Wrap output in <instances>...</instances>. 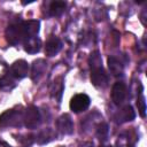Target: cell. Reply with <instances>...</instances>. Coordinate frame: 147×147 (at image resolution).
Wrapping results in <instances>:
<instances>
[{
    "mask_svg": "<svg viewBox=\"0 0 147 147\" xmlns=\"http://www.w3.org/2000/svg\"><path fill=\"white\" fill-rule=\"evenodd\" d=\"M24 113L21 109H8L0 115V127H21L23 123Z\"/></svg>",
    "mask_w": 147,
    "mask_h": 147,
    "instance_id": "obj_1",
    "label": "cell"
},
{
    "mask_svg": "<svg viewBox=\"0 0 147 147\" xmlns=\"http://www.w3.org/2000/svg\"><path fill=\"white\" fill-rule=\"evenodd\" d=\"M6 39L10 45H18L21 42H24L26 39V34L23 28V23H14L8 25L6 29Z\"/></svg>",
    "mask_w": 147,
    "mask_h": 147,
    "instance_id": "obj_2",
    "label": "cell"
},
{
    "mask_svg": "<svg viewBox=\"0 0 147 147\" xmlns=\"http://www.w3.org/2000/svg\"><path fill=\"white\" fill-rule=\"evenodd\" d=\"M23 123L28 129H36L41 123V115L36 106H30L25 109L23 116Z\"/></svg>",
    "mask_w": 147,
    "mask_h": 147,
    "instance_id": "obj_3",
    "label": "cell"
},
{
    "mask_svg": "<svg viewBox=\"0 0 147 147\" xmlns=\"http://www.w3.org/2000/svg\"><path fill=\"white\" fill-rule=\"evenodd\" d=\"M91 103V99L87 94L84 93H78L74 95L70 100V109L74 113H82L88 108Z\"/></svg>",
    "mask_w": 147,
    "mask_h": 147,
    "instance_id": "obj_4",
    "label": "cell"
},
{
    "mask_svg": "<svg viewBox=\"0 0 147 147\" xmlns=\"http://www.w3.org/2000/svg\"><path fill=\"white\" fill-rule=\"evenodd\" d=\"M91 82L95 87H106L108 85V75L102 65L91 68Z\"/></svg>",
    "mask_w": 147,
    "mask_h": 147,
    "instance_id": "obj_5",
    "label": "cell"
},
{
    "mask_svg": "<svg viewBox=\"0 0 147 147\" xmlns=\"http://www.w3.org/2000/svg\"><path fill=\"white\" fill-rule=\"evenodd\" d=\"M127 94V90H126V85L123 82H117L113 85L111 88V100L116 106H119L121 103H123V101L125 100Z\"/></svg>",
    "mask_w": 147,
    "mask_h": 147,
    "instance_id": "obj_6",
    "label": "cell"
},
{
    "mask_svg": "<svg viewBox=\"0 0 147 147\" xmlns=\"http://www.w3.org/2000/svg\"><path fill=\"white\" fill-rule=\"evenodd\" d=\"M9 74L16 78V79H22L24 77L28 76L29 74V64L26 61L24 60H18V61H15L10 69H9Z\"/></svg>",
    "mask_w": 147,
    "mask_h": 147,
    "instance_id": "obj_7",
    "label": "cell"
},
{
    "mask_svg": "<svg viewBox=\"0 0 147 147\" xmlns=\"http://www.w3.org/2000/svg\"><path fill=\"white\" fill-rule=\"evenodd\" d=\"M134 117H136V113H134L133 108L131 106H125L115 114L114 119L117 124H123V123L133 121Z\"/></svg>",
    "mask_w": 147,
    "mask_h": 147,
    "instance_id": "obj_8",
    "label": "cell"
},
{
    "mask_svg": "<svg viewBox=\"0 0 147 147\" xmlns=\"http://www.w3.org/2000/svg\"><path fill=\"white\" fill-rule=\"evenodd\" d=\"M56 127L62 134H71L74 132V123L68 114L61 115L56 121Z\"/></svg>",
    "mask_w": 147,
    "mask_h": 147,
    "instance_id": "obj_9",
    "label": "cell"
},
{
    "mask_svg": "<svg viewBox=\"0 0 147 147\" xmlns=\"http://www.w3.org/2000/svg\"><path fill=\"white\" fill-rule=\"evenodd\" d=\"M61 48H62L61 40L55 36H51L48 38V40L46 41V45H45V54L49 57L55 56L61 51Z\"/></svg>",
    "mask_w": 147,
    "mask_h": 147,
    "instance_id": "obj_10",
    "label": "cell"
},
{
    "mask_svg": "<svg viewBox=\"0 0 147 147\" xmlns=\"http://www.w3.org/2000/svg\"><path fill=\"white\" fill-rule=\"evenodd\" d=\"M46 67H47V63L45 60L42 59H39V60H36L32 64V70H31V78L33 82H38L45 74L46 71Z\"/></svg>",
    "mask_w": 147,
    "mask_h": 147,
    "instance_id": "obj_11",
    "label": "cell"
},
{
    "mask_svg": "<svg viewBox=\"0 0 147 147\" xmlns=\"http://www.w3.org/2000/svg\"><path fill=\"white\" fill-rule=\"evenodd\" d=\"M108 68H109L110 72L113 74V76H115V77H119L123 75L124 65H123L122 61L116 56L108 57Z\"/></svg>",
    "mask_w": 147,
    "mask_h": 147,
    "instance_id": "obj_12",
    "label": "cell"
},
{
    "mask_svg": "<svg viewBox=\"0 0 147 147\" xmlns=\"http://www.w3.org/2000/svg\"><path fill=\"white\" fill-rule=\"evenodd\" d=\"M41 48V40L38 37H30L24 40V49L29 54H36Z\"/></svg>",
    "mask_w": 147,
    "mask_h": 147,
    "instance_id": "obj_13",
    "label": "cell"
},
{
    "mask_svg": "<svg viewBox=\"0 0 147 147\" xmlns=\"http://www.w3.org/2000/svg\"><path fill=\"white\" fill-rule=\"evenodd\" d=\"M22 23H23V28H24V31L26 34V39L30 37H37V34L39 32V26H40L38 21L30 20V21H25Z\"/></svg>",
    "mask_w": 147,
    "mask_h": 147,
    "instance_id": "obj_14",
    "label": "cell"
},
{
    "mask_svg": "<svg viewBox=\"0 0 147 147\" xmlns=\"http://www.w3.org/2000/svg\"><path fill=\"white\" fill-rule=\"evenodd\" d=\"M62 92H63V77L60 76V77L55 78V80L51 84V95L55 100L60 101Z\"/></svg>",
    "mask_w": 147,
    "mask_h": 147,
    "instance_id": "obj_15",
    "label": "cell"
},
{
    "mask_svg": "<svg viewBox=\"0 0 147 147\" xmlns=\"http://www.w3.org/2000/svg\"><path fill=\"white\" fill-rule=\"evenodd\" d=\"M55 138V133L52 129L47 127V129H44L42 131H40L37 136H36V141L39 144V145H45V144H48L51 140H53Z\"/></svg>",
    "mask_w": 147,
    "mask_h": 147,
    "instance_id": "obj_16",
    "label": "cell"
},
{
    "mask_svg": "<svg viewBox=\"0 0 147 147\" xmlns=\"http://www.w3.org/2000/svg\"><path fill=\"white\" fill-rule=\"evenodd\" d=\"M65 7H67V3L64 1H52L51 5H49V15L53 16V17H57V16H61L64 10H65Z\"/></svg>",
    "mask_w": 147,
    "mask_h": 147,
    "instance_id": "obj_17",
    "label": "cell"
},
{
    "mask_svg": "<svg viewBox=\"0 0 147 147\" xmlns=\"http://www.w3.org/2000/svg\"><path fill=\"white\" fill-rule=\"evenodd\" d=\"M15 86H16V83L14 80V77L9 75V72H7L5 76L0 78V90H2L3 92H9Z\"/></svg>",
    "mask_w": 147,
    "mask_h": 147,
    "instance_id": "obj_18",
    "label": "cell"
},
{
    "mask_svg": "<svg viewBox=\"0 0 147 147\" xmlns=\"http://www.w3.org/2000/svg\"><path fill=\"white\" fill-rule=\"evenodd\" d=\"M116 147H133L131 136L127 133H122L121 136H118L116 140Z\"/></svg>",
    "mask_w": 147,
    "mask_h": 147,
    "instance_id": "obj_19",
    "label": "cell"
},
{
    "mask_svg": "<svg viewBox=\"0 0 147 147\" xmlns=\"http://www.w3.org/2000/svg\"><path fill=\"white\" fill-rule=\"evenodd\" d=\"M108 125L107 123H99L96 125V137L100 139V140H106L107 137H108Z\"/></svg>",
    "mask_w": 147,
    "mask_h": 147,
    "instance_id": "obj_20",
    "label": "cell"
},
{
    "mask_svg": "<svg viewBox=\"0 0 147 147\" xmlns=\"http://www.w3.org/2000/svg\"><path fill=\"white\" fill-rule=\"evenodd\" d=\"M88 63H90V67L91 68H94V67H100L102 65V60H101V55L98 51L93 52L90 56V60H88Z\"/></svg>",
    "mask_w": 147,
    "mask_h": 147,
    "instance_id": "obj_21",
    "label": "cell"
},
{
    "mask_svg": "<svg viewBox=\"0 0 147 147\" xmlns=\"http://www.w3.org/2000/svg\"><path fill=\"white\" fill-rule=\"evenodd\" d=\"M137 106H138V110L141 117L146 116V101H145V96L142 93L139 94L138 99H137Z\"/></svg>",
    "mask_w": 147,
    "mask_h": 147,
    "instance_id": "obj_22",
    "label": "cell"
},
{
    "mask_svg": "<svg viewBox=\"0 0 147 147\" xmlns=\"http://www.w3.org/2000/svg\"><path fill=\"white\" fill-rule=\"evenodd\" d=\"M34 137L36 136H32V134H26V136H22L18 138V141L21 142V145L23 147H30L32 145V142L34 141Z\"/></svg>",
    "mask_w": 147,
    "mask_h": 147,
    "instance_id": "obj_23",
    "label": "cell"
},
{
    "mask_svg": "<svg viewBox=\"0 0 147 147\" xmlns=\"http://www.w3.org/2000/svg\"><path fill=\"white\" fill-rule=\"evenodd\" d=\"M6 74H7V65H6V63L3 61L0 60V78L2 76H5Z\"/></svg>",
    "mask_w": 147,
    "mask_h": 147,
    "instance_id": "obj_24",
    "label": "cell"
},
{
    "mask_svg": "<svg viewBox=\"0 0 147 147\" xmlns=\"http://www.w3.org/2000/svg\"><path fill=\"white\" fill-rule=\"evenodd\" d=\"M145 14H146V9H144V10H142L141 16H140V17H141V22H142V24H144V25H146V22H145Z\"/></svg>",
    "mask_w": 147,
    "mask_h": 147,
    "instance_id": "obj_25",
    "label": "cell"
},
{
    "mask_svg": "<svg viewBox=\"0 0 147 147\" xmlns=\"http://www.w3.org/2000/svg\"><path fill=\"white\" fill-rule=\"evenodd\" d=\"M80 147H94V145H93V142H85Z\"/></svg>",
    "mask_w": 147,
    "mask_h": 147,
    "instance_id": "obj_26",
    "label": "cell"
},
{
    "mask_svg": "<svg viewBox=\"0 0 147 147\" xmlns=\"http://www.w3.org/2000/svg\"><path fill=\"white\" fill-rule=\"evenodd\" d=\"M0 147H10V146L5 141H0Z\"/></svg>",
    "mask_w": 147,
    "mask_h": 147,
    "instance_id": "obj_27",
    "label": "cell"
},
{
    "mask_svg": "<svg viewBox=\"0 0 147 147\" xmlns=\"http://www.w3.org/2000/svg\"><path fill=\"white\" fill-rule=\"evenodd\" d=\"M100 147H111V146H109V145H102V146H100Z\"/></svg>",
    "mask_w": 147,
    "mask_h": 147,
    "instance_id": "obj_28",
    "label": "cell"
}]
</instances>
